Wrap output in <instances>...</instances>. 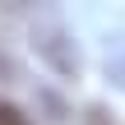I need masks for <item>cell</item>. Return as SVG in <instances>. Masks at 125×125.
Segmentation results:
<instances>
[{
    "mask_svg": "<svg viewBox=\"0 0 125 125\" xmlns=\"http://www.w3.org/2000/svg\"><path fill=\"white\" fill-rule=\"evenodd\" d=\"M0 125H32V121H28L14 102H5V97H0Z\"/></svg>",
    "mask_w": 125,
    "mask_h": 125,
    "instance_id": "3",
    "label": "cell"
},
{
    "mask_svg": "<svg viewBox=\"0 0 125 125\" xmlns=\"http://www.w3.org/2000/svg\"><path fill=\"white\" fill-rule=\"evenodd\" d=\"M102 70H107V83H116V88L125 93V37H111V42H107Z\"/></svg>",
    "mask_w": 125,
    "mask_h": 125,
    "instance_id": "2",
    "label": "cell"
},
{
    "mask_svg": "<svg viewBox=\"0 0 125 125\" xmlns=\"http://www.w3.org/2000/svg\"><path fill=\"white\" fill-rule=\"evenodd\" d=\"M83 125H111V111L102 102H93V107H83Z\"/></svg>",
    "mask_w": 125,
    "mask_h": 125,
    "instance_id": "4",
    "label": "cell"
},
{
    "mask_svg": "<svg viewBox=\"0 0 125 125\" xmlns=\"http://www.w3.org/2000/svg\"><path fill=\"white\" fill-rule=\"evenodd\" d=\"M9 79H19V65L9 60V51L0 46V83H9Z\"/></svg>",
    "mask_w": 125,
    "mask_h": 125,
    "instance_id": "5",
    "label": "cell"
},
{
    "mask_svg": "<svg viewBox=\"0 0 125 125\" xmlns=\"http://www.w3.org/2000/svg\"><path fill=\"white\" fill-rule=\"evenodd\" d=\"M32 5H42V0H0V9H9V14H23V9H32Z\"/></svg>",
    "mask_w": 125,
    "mask_h": 125,
    "instance_id": "6",
    "label": "cell"
},
{
    "mask_svg": "<svg viewBox=\"0 0 125 125\" xmlns=\"http://www.w3.org/2000/svg\"><path fill=\"white\" fill-rule=\"evenodd\" d=\"M32 51H37V60H42L56 79H79V74H83L79 42H74V32H70L65 23H56V19L32 23Z\"/></svg>",
    "mask_w": 125,
    "mask_h": 125,
    "instance_id": "1",
    "label": "cell"
}]
</instances>
